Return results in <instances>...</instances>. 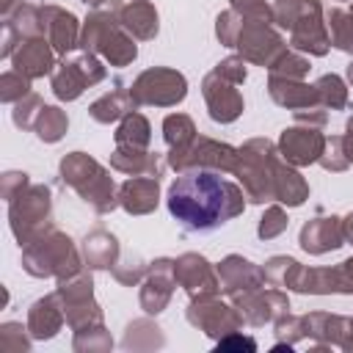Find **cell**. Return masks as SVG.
<instances>
[{
    "label": "cell",
    "mask_w": 353,
    "mask_h": 353,
    "mask_svg": "<svg viewBox=\"0 0 353 353\" xmlns=\"http://www.w3.org/2000/svg\"><path fill=\"white\" fill-rule=\"evenodd\" d=\"M168 212L188 232H210L243 212V190L210 168L182 171L168 188Z\"/></svg>",
    "instance_id": "6da1fadb"
},
{
    "label": "cell",
    "mask_w": 353,
    "mask_h": 353,
    "mask_svg": "<svg viewBox=\"0 0 353 353\" xmlns=\"http://www.w3.org/2000/svg\"><path fill=\"white\" fill-rule=\"evenodd\" d=\"M320 14V0H279L273 11L276 22L281 28H290L292 44L312 55H325L331 44Z\"/></svg>",
    "instance_id": "7a4b0ae2"
},
{
    "label": "cell",
    "mask_w": 353,
    "mask_h": 353,
    "mask_svg": "<svg viewBox=\"0 0 353 353\" xmlns=\"http://www.w3.org/2000/svg\"><path fill=\"white\" fill-rule=\"evenodd\" d=\"M61 176L63 182H69L97 212H108L116 207L113 199V179L108 176V171L91 160L83 152H72L69 157H63L61 163Z\"/></svg>",
    "instance_id": "3957f363"
},
{
    "label": "cell",
    "mask_w": 353,
    "mask_h": 353,
    "mask_svg": "<svg viewBox=\"0 0 353 353\" xmlns=\"http://www.w3.org/2000/svg\"><path fill=\"white\" fill-rule=\"evenodd\" d=\"M273 165L276 152L270 141H248L243 149H237V176L243 179V188L251 201H270L273 199Z\"/></svg>",
    "instance_id": "277c9868"
},
{
    "label": "cell",
    "mask_w": 353,
    "mask_h": 353,
    "mask_svg": "<svg viewBox=\"0 0 353 353\" xmlns=\"http://www.w3.org/2000/svg\"><path fill=\"white\" fill-rule=\"evenodd\" d=\"M80 44L85 50H99L116 66H124V63L135 61V55H138L132 39L121 30V22H116L110 11H94L88 17L83 36H80Z\"/></svg>",
    "instance_id": "5b68a950"
},
{
    "label": "cell",
    "mask_w": 353,
    "mask_h": 353,
    "mask_svg": "<svg viewBox=\"0 0 353 353\" xmlns=\"http://www.w3.org/2000/svg\"><path fill=\"white\" fill-rule=\"evenodd\" d=\"M25 268L33 276H50V273H72L77 268V254L74 245L66 234L61 232H50L44 237H39L36 243H28L25 251Z\"/></svg>",
    "instance_id": "8992f818"
},
{
    "label": "cell",
    "mask_w": 353,
    "mask_h": 353,
    "mask_svg": "<svg viewBox=\"0 0 353 353\" xmlns=\"http://www.w3.org/2000/svg\"><path fill=\"white\" fill-rule=\"evenodd\" d=\"M130 94L135 102L143 105H176L185 99L188 83L174 69H149L132 83Z\"/></svg>",
    "instance_id": "52a82bcc"
},
{
    "label": "cell",
    "mask_w": 353,
    "mask_h": 353,
    "mask_svg": "<svg viewBox=\"0 0 353 353\" xmlns=\"http://www.w3.org/2000/svg\"><path fill=\"white\" fill-rule=\"evenodd\" d=\"M168 163L176 171H193V168H210V171H234L237 168V152L226 143L199 138L185 152L171 154Z\"/></svg>",
    "instance_id": "ba28073f"
},
{
    "label": "cell",
    "mask_w": 353,
    "mask_h": 353,
    "mask_svg": "<svg viewBox=\"0 0 353 353\" xmlns=\"http://www.w3.org/2000/svg\"><path fill=\"white\" fill-rule=\"evenodd\" d=\"M50 218V190L47 188H30L28 193H19L11 199V226L19 243H33V234L39 232L41 221Z\"/></svg>",
    "instance_id": "9c48e42d"
},
{
    "label": "cell",
    "mask_w": 353,
    "mask_h": 353,
    "mask_svg": "<svg viewBox=\"0 0 353 353\" xmlns=\"http://www.w3.org/2000/svg\"><path fill=\"white\" fill-rule=\"evenodd\" d=\"M234 47L243 52V58H248L254 63H265V66H270L284 52V44H281L279 33L270 30L265 19H248V22H243L240 25V33L234 39Z\"/></svg>",
    "instance_id": "30bf717a"
},
{
    "label": "cell",
    "mask_w": 353,
    "mask_h": 353,
    "mask_svg": "<svg viewBox=\"0 0 353 353\" xmlns=\"http://www.w3.org/2000/svg\"><path fill=\"white\" fill-rule=\"evenodd\" d=\"M102 77H105V69L91 55H83L80 61L63 63L61 69H55V74H52V91H55L58 99H77L85 85L99 83Z\"/></svg>",
    "instance_id": "8fae6325"
},
{
    "label": "cell",
    "mask_w": 353,
    "mask_h": 353,
    "mask_svg": "<svg viewBox=\"0 0 353 353\" xmlns=\"http://www.w3.org/2000/svg\"><path fill=\"white\" fill-rule=\"evenodd\" d=\"M279 149L287 163L309 165V163L320 160V154L325 149V138H323V132H317V127H290L281 132Z\"/></svg>",
    "instance_id": "7c38bea8"
},
{
    "label": "cell",
    "mask_w": 353,
    "mask_h": 353,
    "mask_svg": "<svg viewBox=\"0 0 353 353\" xmlns=\"http://www.w3.org/2000/svg\"><path fill=\"white\" fill-rule=\"evenodd\" d=\"M232 85L234 83L226 80V77H221L218 72H212V74L204 77V99H207L210 116L215 121H221V124L234 121L243 113V97Z\"/></svg>",
    "instance_id": "4fadbf2b"
},
{
    "label": "cell",
    "mask_w": 353,
    "mask_h": 353,
    "mask_svg": "<svg viewBox=\"0 0 353 353\" xmlns=\"http://www.w3.org/2000/svg\"><path fill=\"white\" fill-rule=\"evenodd\" d=\"M41 30H47V41L58 52H69L74 44H80L77 19L63 8H55V6L41 8Z\"/></svg>",
    "instance_id": "5bb4252c"
},
{
    "label": "cell",
    "mask_w": 353,
    "mask_h": 353,
    "mask_svg": "<svg viewBox=\"0 0 353 353\" xmlns=\"http://www.w3.org/2000/svg\"><path fill=\"white\" fill-rule=\"evenodd\" d=\"M345 240V229L339 218H314L301 229V245L309 254H325L339 248Z\"/></svg>",
    "instance_id": "9a60e30c"
},
{
    "label": "cell",
    "mask_w": 353,
    "mask_h": 353,
    "mask_svg": "<svg viewBox=\"0 0 353 353\" xmlns=\"http://www.w3.org/2000/svg\"><path fill=\"white\" fill-rule=\"evenodd\" d=\"M268 88H270V97L279 105L292 108V110H309V108H314L320 102L314 85H306V83L292 80V77H276V74H270Z\"/></svg>",
    "instance_id": "2e32d148"
},
{
    "label": "cell",
    "mask_w": 353,
    "mask_h": 353,
    "mask_svg": "<svg viewBox=\"0 0 353 353\" xmlns=\"http://www.w3.org/2000/svg\"><path fill=\"white\" fill-rule=\"evenodd\" d=\"M157 196H160V185H157V176H135V179H127L119 190V201L127 212H152L157 207Z\"/></svg>",
    "instance_id": "e0dca14e"
},
{
    "label": "cell",
    "mask_w": 353,
    "mask_h": 353,
    "mask_svg": "<svg viewBox=\"0 0 353 353\" xmlns=\"http://www.w3.org/2000/svg\"><path fill=\"white\" fill-rule=\"evenodd\" d=\"M14 66H17V72L25 74L28 80H30V77H41V74H47V72L52 69V50H50V41L39 39V36L28 39V41L17 50V55H14Z\"/></svg>",
    "instance_id": "ac0fdd59"
},
{
    "label": "cell",
    "mask_w": 353,
    "mask_h": 353,
    "mask_svg": "<svg viewBox=\"0 0 353 353\" xmlns=\"http://www.w3.org/2000/svg\"><path fill=\"white\" fill-rule=\"evenodd\" d=\"M113 168L127 171V174H143V176H160L163 174V160L160 154H152L146 149H124L119 146L110 157Z\"/></svg>",
    "instance_id": "d6986e66"
},
{
    "label": "cell",
    "mask_w": 353,
    "mask_h": 353,
    "mask_svg": "<svg viewBox=\"0 0 353 353\" xmlns=\"http://www.w3.org/2000/svg\"><path fill=\"white\" fill-rule=\"evenodd\" d=\"M174 276L182 281V287H188L190 292L196 290H215V279H212V270L210 265L196 256V254H185L174 262Z\"/></svg>",
    "instance_id": "ffe728a7"
},
{
    "label": "cell",
    "mask_w": 353,
    "mask_h": 353,
    "mask_svg": "<svg viewBox=\"0 0 353 353\" xmlns=\"http://www.w3.org/2000/svg\"><path fill=\"white\" fill-rule=\"evenodd\" d=\"M119 22H121L124 30H130L138 39H154V33H157V11L143 0H138L132 6H124Z\"/></svg>",
    "instance_id": "44dd1931"
},
{
    "label": "cell",
    "mask_w": 353,
    "mask_h": 353,
    "mask_svg": "<svg viewBox=\"0 0 353 353\" xmlns=\"http://www.w3.org/2000/svg\"><path fill=\"white\" fill-rule=\"evenodd\" d=\"M132 108H135L132 94H127V91H113V94H105L102 99H97V102L91 105V116H94V121H99V124H110V121H116L119 116H127Z\"/></svg>",
    "instance_id": "7402d4cb"
},
{
    "label": "cell",
    "mask_w": 353,
    "mask_h": 353,
    "mask_svg": "<svg viewBox=\"0 0 353 353\" xmlns=\"http://www.w3.org/2000/svg\"><path fill=\"white\" fill-rule=\"evenodd\" d=\"M221 279H223L226 290L234 292L237 287L256 284V281L262 279V273H259L251 262H245V259H240V256H229V259L221 262Z\"/></svg>",
    "instance_id": "603a6c76"
},
{
    "label": "cell",
    "mask_w": 353,
    "mask_h": 353,
    "mask_svg": "<svg viewBox=\"0 0 353 353\" xmlns=\"http://www.w3.org/2000/svg\"><path fill=\"white\" fill-rule=\"evenodd\" d=\"M116 143L124 149H146L149 143V121L141 113H127L119 132H116Z\"/></svg>",
    "instance_id": "cb8c5ba5"
},
{
    "label": "cell",
    "mask_w": 353,
    "mask_h": 353,
    "mask_svg": "<svg viewBox=\"0 0 353 353\" xmlns=\"http://www.w3.org/2000/svg\"><path fill=\"white\" fill-rule=\"evenodd\" d=\"M163 130H165V141H168V146H171V154L185 152V149L193 143V135H196L193 121H190L188 116H182V113L168 116V119L163 121Z\"/></svg>",
    "instance_id": "d4e9b609"
},
{
    "label": "cell",
    "mask_w": 353,
    "mask_h": 353,
    "mask_svg": "<svg viewBox=\"0 0 353 353\" xmlns=\"http://www.w3.org/2000/svg\"><path fill=\"white\" fill-rule=\"evenodd\" d=\"M85 256H88V265L108 268L116 259V240L108 232H94L91 237H85Z\"/></svg>",
    "instance_id": "484cf974"
},
{
    "label": "cell",
    "mask_w": 353,
    "mask_h": 353,
    "mask_svg": "<svg viewBox=\"0 0 353 353\" xmlns=\"http://www.w3.org/2000/svg\"><path fill=\"white\" fill-rule=\"evenodd\" d=\"M328 28H331V41L339 50L353 52V11L331 8L328 11Z\"/></svg>",
    "instance_id": "4316f807"
},
{
    "label": "cell",
    "mask_w": 353,
    "mask_h": 353,
    "mask_svg": "<svg viewBox=\"0 0 353 353\" xmlns=\"http://www.w3.org/2000/svg\"><path fill=\"white\" fill-rule=\"evenodd\" d=\"M171 262L168 259H157L154 262V276L149 279V284H146V290H143V306L149 309V312H157L163 303H165V298H168V281L163 279V270L168 268Z\"/></svg>",
    "instance_id": "83f0119b"
},
{
    "label": "cell",
    "mask_w": 353,
    "mask_h": 353,
    "mask_svg": "<svg viewBox=\"0 0 353 353\" xmlns=\"http://www.w3.org/2000/svg\"><path fill=\"white\" fill-rule=\"evenodd\" d=\"M314 88H317V97H320V102H323L325 108H345V102H347V88H345L342 77H336V74H323V77L314 83Z\"/></svg>",
    "instance_id": "f1b7e54d"
},
{
    "label": "cell",
    "mask_w": 353,
    "mask_h": 353,
    "mask_svg": "<svg viewBox=\"0 0 353 353\" xmlns=\"http://www.w3.org/2000/svg\"><path fill=\"white\" fill-rule=\"evenodd\" d=\"M33 127L39 130V138L41 141H50L52 143V141H58L66 132V116L58 108H41V113H39V119H36Z\"/></svg>",
    "instance_id": "f546056e"
},
{
    "label": "cell",
    "mask_w": 353,
    "mask_h": 353,
    "mask_svg": "<svg viewBox=\"0 0 353 353\" xmlns=\"http://www.w3.org/2000/svg\"><path fill=\"white\" fill-rule=\"evenodd\" d=\"M320 163L325 165V168H331V171H342L350 160H347V154H345V143H342V138H331V141H325V149H323V154H320Z\"/></svg>",
    "instance_id": "4dcf8cb0"
},
{
    "label": "cell",
    "mask_w": 353,
    "mask_h": 353,
    "mask_svg": "<svg viewBox=\"0 0 353 353\" xmlns=\"http://www.w3.org/2000/svg\"><path fill=\"white\" fill-rule=\"evenodd\" d=\"M287 229V215L279 210V207H270L268 212H265V218H262V223H259V237H276L279 232H284Z\"/></svg>",
    "instance_id": "1f68e13d"
},
{
    "label": "cell",
    "mask_w": 353,
    "mask_h": 353,
    "mask_svg": "<svg viewBox=\"0 0 353 353\" xmlns=\"http://www.w3.org/2000/svg\"><path fill=\"white\" fill-rule=\"evenodd\" d=\"M232 6L245 19H265V22H270V8L265 6V0H232Z\"/></svg>",
    "instance_id": "d6a6232c"
},
{
    "label": "cell",
    "mask_w": 353,
    "mask_h": 353,
    "mask_svg": "<svg viewBox=\"0 0 353 353\" xmlns=\"http://www.w3.org/2000/svg\"><path fill=\"white\" fill-rule=\"evenodd\" d=\"M28 94V77L25 74H3V99L6 102H11V99H17V97H25Z\"/></svg>",
    "instance_id": "836d02e7"
},
{
    "label": "cell",
    "mask_w": 353,
    "mask_h": 353,
    "mask_svg": "<svg viewBox=\"0 0 353 353\" xmlns=\"http://www.w3.org/2000/svg\"><path fill=\"white\" fill-rule=\"evenodd\" d=\"M41 102L39 97H25V102L17 105V113H14V121L19 127H33V113H41Z\"/></svg>",
    "instance_id": "e575fe53"
},
{
    "label": "cell",
    "mask_w": 353,
    "mask_h": 353,
    "mask_svg": "<svg viewBox=\"0 0 353 353\" xmlns=\"http://www.w3.org/2000/svg\"><path fill=\"white\" fill-rule=\"evenodd\" d=\"M221 77H226V80H232V83H243L245 80V66H243V58H226V61H221L218 63V69H215Z\"/></svg>",
    "instance_id": "d590c367"
},
{
    "label": "cell",
    "mask_w": 353,
    "mask_h": 353,
    "mask_svg": "<svg viewBox=\"0 0 353 353\" xmlns=\"http://www.w3.org/2000/svg\"><path fill=\"white\" fill-rule=\"evenodd\" d=\"M342 143H345V154H347V160L353 163V116H350V121H347V132H345Z\"/></svg>",
    "instance_id": "8d00e7d4"
},
{
    "label": "cell",
    "mask_w": 353,
    "mask_h": 353,
    "mask_svg": "<svg viewBox=\"0 0 353 353\" xmlns=\"http://www.w3.org/2000/svg\"><path fill=\"white\" fill-rule=\"evenodd\" d=\"M347 77H350V83H353V63H350V69H347Z\"/></svg>",
    "instance_id": "74e56055"
},
{
    "label": "cell",
    "mask_w": 353,
    "mask_h": 353,
    "mask_svg": "<svg viewBox=\"0 0 353 353\" xmlns=\"http://www.w3.org/2000/svg\"><path fill=\"white\" fill-rule=\"evenodd\" d=\"M85 3H102V0H85Z\"/></svg>",
    "instance_id": "f35d334b"
}]
</instances>
